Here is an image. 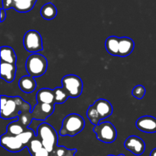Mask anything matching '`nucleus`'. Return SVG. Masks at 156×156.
Returning <instances> with one entry per match:
<instances>
[{
  "label": "nucleus",
  "mask_w": 156,
  "mask_h": 156,
  "mask_svg": "<svg viewBox=\"0 0 156 156\" xmlns=\"http://www.w3.org/2000/svg\"><path fill=\"white\" fill-rule=\"evenodd\" d=\"M36 100L39 104H50L55 105L53 89L50 88H41L37 91Z\"/></svg>",
  "instance_id": "nucleus-16"
},
{
  "label": "nucleus",
  "mask_w": 156,
  "mask_h": 156,
  "mask_svg": "<svg viewBox=\"0 0 156 156\" xmlns=\"http://www.w3.org/2000/svg\"><path fill=\"white\" fill-rule=\"evenodd\" d=\"M36 133H34V131L33 130L30 128H27L26 130L24 133H22L21 134H20L19 136H18V137L19 138V140H21V143H23L25 147H27V146L28 145V143H30V140L33 138H34L36 136Z\"/></svg>",
  "instance_id": "nucleus-24"
},
{
  "label": "nucleus",
  "mask_w": 156,
  "mask_h": 156,
  "mask_svg": "<svg viewBox=\"0 0 156 156\" xmlns=\"http://www.w3.org/2000/svg\"><path fill=\"white\" fill-rule=\"evenodd\" d=\"M55 109V105L52 104H39L37 103L30 112L32 120H45L47 117L52 115Z\"/></svg>",
  "instance_id": "nucleus-9"
},
{
  "label": "nucleus",
  "mask_w": 156,
  "mask_h": 156,
  "mask_svg": "<svg viewBox=\"0 0 156 156\" xmlns=\"http://www.w3.org/2000/svg\"><path fill=\"white\" fill-rule=\"evenodd\" d=\"M50 155V152L45 149V148H43L41 150H39L38 152H37L36 153H34L31 156H49Z\"/></svg>",
  "instance_id": "nucleus-29"
},
{
  "label": "nucleus",
  "mask_w": 156,
  "mask_h": 156,
  "mask_svg": "<svg viewBox=\"0 0 156 156\" xmlns=\"http://www.w3.org/2000/svg\"><path fill=\"white\" fill-rule=\"evenodd\" d=\"M30 105L19 96H1V118L5 120L18 117L20 114L30 112Z\"/></svg>",
  "instance_id": "nucleus-1"
},
{
  "label": "nucleus",
  "mask_w": 156,
  "mask_h": 156,
  "mask_svg": "<svg viewBox=\"0 0 156 156\" xmlns=\"http://www.w3.org/2000/svg\"><path fill=\"white\" fill-rule=\"evenodd\" d=\"M136 127L139 130L146 133H156V118L152 116H143L136 120Z\"/></svg>",
  "instance_id": "nucleus-11"
},
{
  "label": "nucleus",
  "mask_w": 156,
  "mask_h": 156,
  "mask_svg": "<svg viewBox=\"0 0 156 156\" xmlns=\"http://www.w3.org/2000/svg\"><path fill=\"white\" fill-rule=\"evenodd\" d=\"M53 152L55 156H75L77 152V149H69L65 146H57Z\"/></svg>",
  "instance_id": "nucleus-26"
},
{
  "label": "nucleus",
  "mask_w": 156,
  "mask_h": 156,
  "mask_svg": "<svg viewBox=\"0 0 156 156\" xmlns=\"http://www.w3.org/2000/svg\"><path fill=\"white\" fill-rule=\"evenodd\" d=\"M17 67L15 64L8 63L1 61V67H0V74L1 78L6 82H13L15 80V75H16Z\"/></svg>",
  "instance_id": "nucleus-13"
},
{
  "label": "nucleus",
  "mask_w": 156,
  "mask_h": 156,
  "mask_svg": "<svg viewBox=\"0 0 156 156\" xmlns=\"http://www.w3.org/2000/svg\"><path fill=\"white\" fill-rule=\"evenodd\" d=\"M27 127L23 126L18 120L17 121H13L12 123H9L7 126V131H6V134L10 136H18L20 134L24 133L26 130Z\"/></svg>",
  "instance_id": "nucleus-21"
},
{
  "label": "nucleus",
  "mask_w": 156,
  "mask_h": 156,
  "mask_svg": "<svg viewBox=\"0 0 156 156\" xmlns=\"http://www.w3.org/2000/svg\"><path fill=\"white\" fill-rule=\"evenodd\" d=\"M1 61L8 63H16L17 56L13 48L8 46L1 47Z\"/></svg>",
  "instance_id": "nucleus-20"
},
{
  "label": "nucleus",
  "mask_w": 156,
  "mask_h": 156,
  "mask_svg": "<svg viewBox=\"0 0 156 156\" xmlns=\"http://www.w3.org/2000/svg\"><path fill=\"white\" fill-rule=\"evenodd\" d=\"M0 143L2 147L10 152H19L25 147L18 136L8 135L6 133L1 136Z\"/></svg>",
  "instance_id": "nucleus-8"
},
{
  "label": "nucleus",
  "mask_w": 156,
  "mask_h": 156,
  "mask_svg": "<svg viewBox=\"0 0 156 156\" xmlns=\"http://www.w3.org/2000/svg\"><path fill=\"white\" fill-rule=\"evenodd\" d=\"M0 15H1V18H0V21H1V22H3V21H5V19L6 18V16H7V15H6V10L5 9H3V8H2L1 9Z\"/></svg>",
  "instance_id": "nucleus-30"
},
{
  "label": "nucleus",
  "mask_w": 156,
  "mask_h": 156,
  "mask_svg": "<svg viewBox=\"0 0 156 156\" xmlns=\"http://www.w3.org/2000/svg\"><path fill=\"white\" fill-rule=\"evenodd\" d=\"M150 156H156V148L152 149V152H150Z\"/></svg>",
  "instance_id": "nucleus-31"
},
{
  "label": "nucleus",
  "mask_w": 156,
  "mask_h": 156,
  "mask_svg": "<svg viewBox=\"0 0 156 156\" xmlns=\"http://www.w3.org/2000/svg\"><path fill=\"white\" fill-rule=\"evenodd\" d=\"M13 0H2V7L5 10L12 9Z\"/></svg>",
  "instance_id": "nucleus-28"
},
{
  "label": "nucleus",
  "mask_w": 156,
  "mask_h": 156,
  "mask_svg": "<svg viewBox=\"0 0 156 156\" xmlns=\"http://www.w3.org/2000/svg\"><path fill=\"white\" fill-rule=\"evenodd\" d=\"M85 122L83 117L78 114H70L62 120L59 130L61 136H75L83 130Z\"/></svg>",
  "instance_id": "nucleus-2"
},
{
  "label": "nucleus",
  "mask_w": 156,
  "mask_h": 156,
  "mask_svg": "<svg viewBox=\"0 0 156 156\" xmlns=\"http://www.w3.org/2000/svg\"><path fill=\"white\" fill-rule=\"evenodd\" d=\"M87 117H88V120L91 122V124L97 126L100 123L101 118L93 105H90L89 108H88V111H87Z\"/></svg>",
  "instance_id": "nucleus-25"
},
{
  "label": "nucleus",
  "mask_w": 156,
  "mask_h": 156,
  "mask_svg": "<svg viewBox=\"0 0 156 156\" xmlns=\"http://www.w3.org/2000/svg\"><path fill=\"white\" fill-rule=\"evenodd\" d=\"M119 42L120 37L116 36H110L107 38L105 41V48L109 54L118 56Z\"/></svg>",
  "instance_id": "nucleus-18"
},
{
  "label": "nucleus",
  "mask_w": 156,
  "mask_h": 156,
  "mask_svg": "<svg viewBox=\"0 0 156 156\" xmlns=\"http://www.w3.org/2000/svg\"><path fill=\"white\" fill-rule=\"evenodd\" d=\"M93 131L99 141L105 143H112L116 140L117 131L111 122H102L94 126Z\"/></svg>",
  "instance_id": "nucleus-5"
},
{
  "label": "nucleus",
  "mask_w": 156,
  "mask_h": 156,
  "mask_svg": "<svg viewBox=\"0 0 156 156\" xmlns=\"http://www.w3.org/2000/svg\"><path fill=\"white\" fill-rule=\"evenodd\" d=\"M37 136L42 142L44 148L50 153L54 151L58 146L57 133L49 123H41L37 127Z\"/></svg>",
  "instance_id": "nucleus-3"
},
{
  "label": "nucleus",
  "mask_w": 156,
  "mask_h": 156,
  "mask_svg": "<svg viewBox=\"0 0 156 156\" xmlns=\"http://www.w3.org/2000/svg\"><path fill=\"white\" fill-rule=\"evenodd\" d=\"M23 45L27 52L31 53H37L44 49L41 35L35 30H30L24 34Z\"/></svg>",
  "instance_id": "nucleus-7"
},
{
  "label": "nucleus",
  "mask_w": 156,
  "mask_h": 156,
  "mask_svg": "<svg viewBox=\"0 0 156 156\" xmlns=\"http://www.w3.org/2000/svg\"><path fill=\"white\" fill-rule=\"evenodd\" d=\"M146 94V88L142 85H138L132 90V95L136 99L141 100Z\"/></svg>",
  "instance_id": "nucleus-27"
},
{
  "label": "nucleus",
  "mask_w": 156,
  "mask_h": 156,
  "mask_svg": "<svg viewBox=\"0 0 156 156\" xmlns=\"http://www.w3.org/2000/svg\"><path fill=\"white\" fill-rule=\"evenodd\" d=\"M49 156H55V155H54V153H53V152H50V155H49Z\"/></svg>",
  "instance_id": "nucleus-33"
},
{
  "label": "nucleus",
  "mask_w": 156,
  "mask_h": 156,
  "mask_svg": "<svg viewBox=\"0 0 156 156\" xmlns=\"http://www.w3.org/2000/svg\"><path fill=\"white\" fill-rule=\"evenodd\" d=\"M41 15L45 20H53L57 15V9L52 2H47L41 7Z\"/></svg>",
  "instance_id": "nucleus-17"
},
{
  "label": "nucleus",
  "mask_w": 156,
  "mask_h": 156,
  "mask_svg": "<svg viewBox=\"0 0 156 156\" xmlns=\"http://www.w3.org/2000/svg\"><path fill=\"white\" fill-rule=\"evenodd\" d=\"M35 3L28 0H13L12 9L20 13H26L33 9Z\"/></svg>",
  "instance_id": "nucleus-19"
},
{
  "label": "nucleus",
  "mask_w": 156,
  "mask_h": 156,
  "mask_svg": "<svg viewBox=\"0 0 156 156\" xmlns=\"http://www.w3.org/2000/svg\"><path fill=\"white\" fill-rule=\"evenodd\" d=\"M124 147L135 155H141L144 153L146 149L145 142L137 136H130L126 140Z\"/></svg>",
  "instance_id": "nucleus-10"
},
{
  "label": "nucleus",
  "mask_w": 156,
  "mask_h": 156,
  "mask_svg": "<svg viewBox=\"0 0 156 156\" xmlns=\"http://www.w3.org/2000/svg\"><path fill=\"white\" fill-rule=\"evenodd\" d=\"M18 86L23 92L29 94L35 91L37 88V83L34 77L28 75V76H22L20 79Z\"/></svg>",
  "instance_id": "nucleus-15"
},
{
  "label": "nucleus",
  "mask_w": 156,
  "mask_h": 156,
  "mask_svg": "<svg viewBox=\"0 0 156 156\" xmlns=\"http://www.w3.org/2000/svg\"><path fill=\"white\" fill-rule=\"evenodd\" d=\"M27 148L28 149V151L30 155H32L34 153H36L37 152H38L39 150H41V149H43L44 146H43L42 142L40 140L39 137L37 136H36L34 138H33L30 140V142L27 146Z\"/></svg>",
  "instance_id": "nucleus-23"
},
{
  "label": "nucleus",
  "mask_w": 156,
  "mask_h": 156,
  "mask_svg": "<svg viewBox=\"0 0 156 156\" xmlns=\"http://www.w3.org/2000/svg\"><path fill=\"white\" fill-rule=\"evenodd\" d=\"M117 156H125V155H123V154H120V155H117Z\"/></svg>",
  "instance_id": "nucleus-34"
},
{
  "label": "nucleus",
  "mask_w": 156,
  "mask_h": 156,
  "mask_svg": "<svg viewBox=\"0 0 156 156\" xmlns=\"http://www.w3.org/2000/svg\"><path fill=\"white\" fill-rule=\"evenodd\" d=\"M94 107L95 108L101 120L107 118L112 115L113 114V106L111 102L108 101L106 99L100 98L98 99L93 104Z\"/></svg>",
  "instance_id": "nucleus-12"
},
{
  "label": "nucleus",
  "mask_w": 156,
  "mask_h": 156,
  "mask_svg": "<svg viewBox=\"0 0 156 156\" xmlns=\"http://www.w3.org/2000/svg\"><path fill=\"white\" fill-rule=\"evenodd\" d=\"M54 94V102L56 104H64L69 98V94L62 87H56L53 89Z\"/></svg>",
  "instance_id": "nucleus-22"
},
{
  "label": "nucleus",
  "mask_w": 156,
  "mask_h": 156,
  "mask_svg": "<svg viewBox=\"0 0 156 156\" xmlns=\"http://www.w3.org/2000/svg\"><path fill=\"white\" fill-rule=\"evenodd\" d=\"M28 1L32 2H34V3H35V4H36V2H37V0H28Z\"/></svg>",
  "instance_id": "nucleus-32"
},
{
  "label": "nucleus",
  "mask_w": 156,
  "mask_h": 156,
  "mask_svg": "<svg viewBox=\"0 0 156 156\" xmlns=\"http://www.w3.org/2000/svg\"><path fill=\"white\" fill-rule=\"evenodd\" d=\"M134 47H135V43L133 41V39L127 37H120L118 56L126 57V56H129L132 53Z\"/></svg>",
  "instance_id": "nucleus-14"
},
{
  "label": "nucleus",
  "mask_w": 156,
  "mask_h": 156,
  "mask_svg": "<svg viewBox=\"0 0 156 156\" xmlns=\"http://www.w3.org/2000/svg\"><path fill=\"white\" fill-rule=\"evenodd\" d=\"M62 87L69 98H77L82 93L83 82L82 79L76 75H66L62 79Z\"/></svg>",
  "instance_id": "nucleus-6"
},
{
  "label": "nucleus",
  "mask_w": 156,
  "mask_h": 156,
  "mask_svg": "<svg viewBox=\"0 0 156 156\" xmlns=\"http://www.w3.org/2000/svg\"><path fill=\"white\" fill-rule=\"evenodd\" d=\"M47 59L40 53H32L26 60V70L29 76L34 78L45 74L47 69Z\"/></svg>",
  "instance_id": "nucleus-4"
},
{
  "label": "nucleus",
  "mask_w": 156,
  "mask_h": 156,
  "mask_svg": "<svg viewBox=\"0 0 156 156\" xmlns=\"http://www.w3.org/2000/svg\"><path fill=\"white\" fill-rule=\"evenodd\" d=\"M108 156H115V155H108Z\"/></svg>",
  "instance_id": "nucleus-35"
}]
</instances>
